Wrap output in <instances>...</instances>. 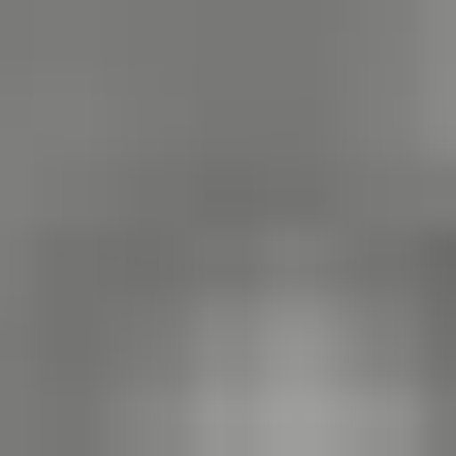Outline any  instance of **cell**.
I'll use <instances>...</instances> for the list:
<instances>
[{
  "mask_svg": "<svg viewBox=\"0 0 456 456\" xmlns=\"http://www.w3.org/2000/svg\"><path fill=\"white\" fill-rule=\"evenodd\" d=\"M163 456H424V424H391V359H359V326H228Z\"/></svg>",
  "mask_w": 456,
  "mask_h": 456,
  "instance_id": "obj_1",
  "label": "cell"
}]
</instances>
